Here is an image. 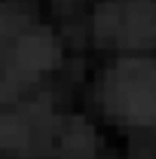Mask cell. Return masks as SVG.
<instances>
[{"instance_id": "obj_1", "label": "cell", "mask_w": 156, "mask_h": 159, "mask_svg": "<svg viewBox=\"0 0 156 159\" xmlns=\"http://www.w3.org/2000/svg\"><path fill=\"white\" fill-rule=\"evenodd\" d=\"M101 98H104L107 113L126 122H156V61H117L104 77Z\"/></svg>"}, {"instance_id": "obj_2", "label": "cell", "mask_w": 156, "mask_h": 159, "mask_svg": "<svg viewBox=\"0 0 156 159\" xmlns=\"http://www.w3.org/2000/svg\"><path fill=\"white\" fill-rule=\"evenodd\" d=\"M95 31L119 46H156V3L153 0H107L95 12Z\"/></svg>"}]
</instances>
